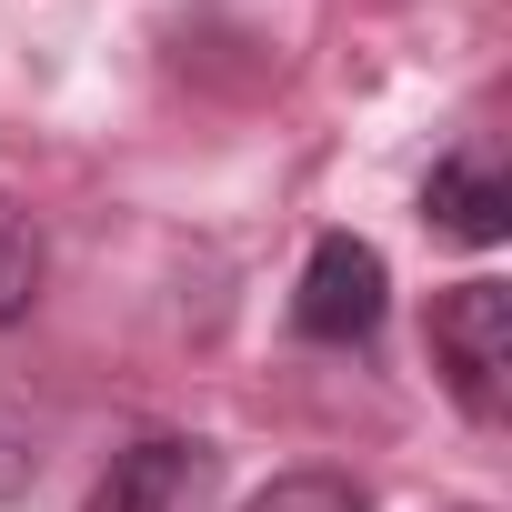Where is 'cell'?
<instances>
[{
	"label": "cell",
	"mask_w": 512,
	"mask_h": 512,
	"mask_svg": "<svg viewBox=\"0 0 512 512\" xmlns=\"http://www.w3.org/2000/svg\"><path fill=\"white\" fill-rule=\"evenodd\" d=\"M432 342V372L442 392L472 412V422H502V392H512V292L502 282H452L422 322Z\"/></svg>",
	"instance_id": "cell-1"
},
{
	"label": "cell",
	"mask_w": 512,
	"mask_h": 512,
	"mask_svg": "<svg viewBox=\"0 0 512 512\" xmlns=\"http://www.w3.org/2000/svg\"><path fill=\"white\" fill-rule=\"evenodd\" d=\"M392 312V272H382V251L352 241V231H322L312 241V262H302V292H292V332L322 342V352H362Z\"/></svg>",
	"instance_id": "cell-2"
},
{
	"label": "cell",
	"mask_w": 512,
	"mask_h": 512,
	"mask_svg": "<svg viewBox=\"0 0 512 512\" xmlns=\"http://www.w3.org/2000/svg\"><path fill=\"white\" fill-rule=\"evenodd\" d=\"M211 502H221V452L201 432H151L101 472L81 512H211Z\"/></svg>",
	"instance_id": "cell-3"
},
{
	"label": "cell",
	"mask_w": 512,
	"mask_h": 512,
	"mask_svg": "<svg viewBox=\"0 0 512 512\" xmlns=\"http://www.w3.org/2000/svg\"><path fill=\"white\" fill-rule=\"evenodd\" d=\"M422 221L452 231V241H472V251H492V241L512 231V181H502L492 141H462V151L432 161V181H422Z\"/></svg>",
	"instance_id": "cell-4"
},
{
	"label": "cell",
	"mask_w": 512,
	"mask_h": 512,
	"mask_svg": "<svg viewBox=\"0 0 512 512\" xmlns=\"http://www.w3.org/2000/svg\"><path fill=\"white\" fill-rule=\"evenodd\" d=\"M31 302H41V231L21 221L11 191H0V332L31 322Z\"/></svg>",
	"instance_id": "cell-5"
},
{
	"label": "cell",
	"mask_w": 512,
	"mask_h": 512,
	"mask_svg": "<svg viewBox=\"0 0 512 512\" xmlns=\"http://www.w3.org/2000/svg\"><path fill=\"white\" fill-rule=\"evenodd\" d=\"M241 512H372V492L352 482V472H282V482H262Z\"/></svg>",
	"instance_id": "cell-6"
}]
</instances>
